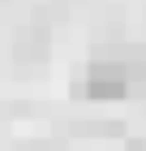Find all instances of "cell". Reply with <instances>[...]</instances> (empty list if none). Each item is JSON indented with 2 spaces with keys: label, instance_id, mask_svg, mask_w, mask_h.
Listing matches in <instances>:
<instances>
[{
  "label": "cell",
  "instance_id": "6da1fadb",
  "mask_svg": "<svg viewBox=\"0 0 146 151\" xmlns=\"http://www.w3.org/2000/svg\"><path fill=\"white\" fill-rule=\"evenodd\" d=\"M129 91V69L125 65H112V60H95L86 78V95L90 99H120Z\"/></svg>",
  "mask_w": 146,
  "mask_h": 151
}]
</instances>
